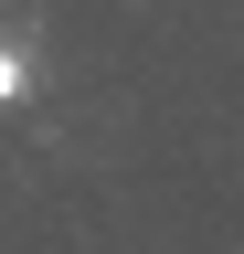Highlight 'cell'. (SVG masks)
<instances>
[{
    "mask_svg": "<svg viewBox=\"0 0 244 254\" xmlns=\"http://www.w3.org/2000/svg\"><path fill=\"white\" fill-rule=\"evenodd\" d=\"M21 85H32V64H21L11 43H0V106H11V95H21Z\"/></svg>",
    "mask_w": 244,
    "mask_h": 254,
    "instance_id": "cell-1",
    "label": "cell"
}]
</instances>
